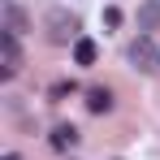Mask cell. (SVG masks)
<instances>
[{
    "label": "cell",
    "instance_id": "6da1fadb",
    "mask_svg": "<svg viewBox=\"0 0 160 160\" xmlns=\"http://www.w3.org/2000/svg\"><path fill=\"white\" fill-rule=\"evenodd\" d=\"M18 69H22V48H18V35H0V78H18Z\"/></svg>",
    "mask_w": 160,
    "mask_h": 160
},
{
    "label": "cell",
    "instance_id": "7a4b0ae2",
    "mask_svg": "<svg viewBox=\"0 0 160 160\" xmlns=\"http://www.w3.org/2000/svg\"><path fill=\"white\" fill-rule=\"evenodd\" d=\"M74 30H78V18H74V13H65V9H52V13H48V39H52V43L74 39Z\"/></svg>",
    "mask_w": 160,
    "mask_h": 160
},
{
    "label": "cell",
    "instance_id": "3957f363",
    "mask_svg": "<svg viewBox=\"0 0 160 160\" xmlns=\"http://www.w3.org/2000/svg\"><path fill=\"white\" fill-rule=\"evenodd\" d=\"M130 61L138 65V69H152V61H160V56H156V48H152V35H138V39H134Z\"/></svg>",
    "mask_w": 160,
    "mask_h": 160
},
{
    "label": "cell",
    "instance_id": "277c9868",
    "mask_svg": "<svg viewBox=\"0 0 160 160\" xmlns=\"http://www.w3.org/2000/svg\"><path fill=\"white\" fill-rule=\"evenodd\" d=\"M156 26H160V0H143V9H138V30L152 35Z\"/></svg>",
    "mask_w": 160,
    "mask_h": 160
},
{
    "label": "cell",
    "instance_id": "5b68a950",
    "mask_svg": "<svg viewBox=\"0 0 160 160\" xmlns=\"http://www.w3.org/2000/svg\"><path fill=\"white\" fill-rule=\"evenodd\" d=\"M95 56H100V48H95V39H87V35H78V39H74V65H95Z\"/></svg>",
    "mask_w": 160,
    "mask_h": 160
},
{
    "label": "cell",
    "instance_id": "8992f818",
    "mask_svg": "<svg viewBox=\"0 0 160 160\" xmlns=\"http://www.w3.org/2000/svg\"><path fill=\"white\" fill-rule=\"evenodd\" d=\"M4 30H9V35H22V30H26V18H22V9H18L13 0H4Z\"/></svg>",
    "mask_w": 160,
    "mask_h": 160
},
{
    "label": "cell",
    "instance_id": "52a82bcc",
    "mask_svg": "<svg viewBox=\"0 0 160 160\" xmlns=\"http://www.w3.org/2000/svg\"><path fill=\"white\" fill-rule=\"evenodd\" d=\"M74 143H78V130H74V126H56L52 130V147L56 152H69Z\"/></svg>",
    "mask_w": 160,
    "mask_h": 160
},
{
    "label": "cell",
    "instance_id": "ba28073f",
    "mask_svg": "<svg viewBox=\"0 0 160 160\" xmlns=\"http://www.w3.org/2000/svg\"><path fill=\"white\" fill-rule=\"evenodd\" d=\"M87 108H91V112H108V108H112V95H108L104 87H91V91H87Z\"/></svg>",
    "mask_w": 160,
    "mask_h": 160
},
{
    "label": "cell",
    "instance_id": "9c48e42d",
    "mask_svg": "<svg viewBox=\"0 0 160 160\" xmlns=\"http://www.w3.org/2000/svg\"><path fill=\"white\" fill-rule=\"evenodd\" d=\"M104 26H121V9L108 4V9H104Z\"/></svg>",
    "mask_w": 160,
    "mask_h": 160
},
{
    "label": "cell",
    "instance_id": "30bf717a",
    "mask_svg": "<svg viewBox=\"0 0 160 160\" xmlns=\"http://www.w3.org/2000/svg\"><path fill=\"white\" fill-rule=\"evenodd\" d=\"M4 160H22V156H4Z\"/></svg>",
    "mask_w": 160,
    "mask_h": 160
}]
</instances>
